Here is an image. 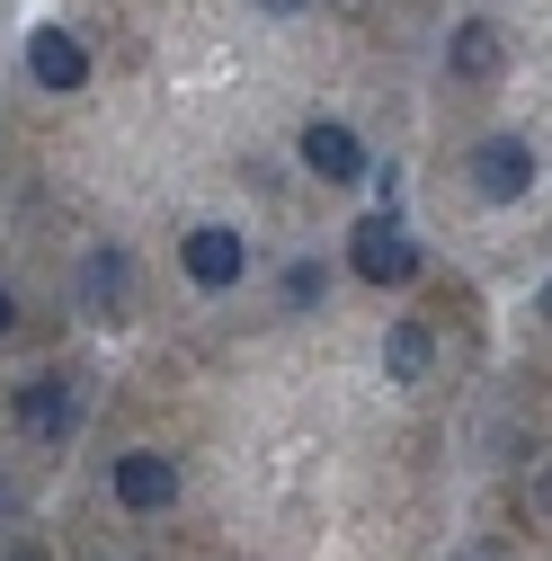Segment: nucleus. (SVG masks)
Returning a JSON list of instances; mask_svg holds the SVG:
<instances>
[{
    "label": "nucleus",
    "mask_w": 552,
    "mask_h": 561,
    "mask_svg": "<svg viewBox=\"0 0 552 561\" xmlns=\"http://www.w3.org/2000/svg\"><path fill=\"white\" fill-rule=\"evenodd\" d=\"M463 170H472V187L491 196V205H508V196L534 187V144H517V134H491V144H481Z\"/></svg>",
    "instance_id": "obj_2"
},
{
    "label": "nucleus",
    "mask_w": 552,
    "mask_h": 561,
    "mask_svg": "<svg viewBox=\"0 0 552 561\" xmlns=\"http://www.w3.org/2000/svg\"><path fill=\"white\" fill-rule=\"evenodd\" d=\"M446 62H455L463 81H491L499 62H508V45H499L491 27H481V19H463V27H455V45H446Z\"/></svg>",
    "instance_id": "obj_10"
},
{
    "label": "nucleus",
    "mask_w": 552,
    "mask_h": 561,
    "mask_svg": "<svg viewBox=\"0 0 552 561\" xmlns=\"http://www.w3.org/2000/svg\"><path fill=\"white\" fill-rule=\"evenodd\" d=\"M286 304H295V312L321 304V267H295V276H286Z\"/></svg>",
    "instance_id": "obj_11"
},
{
    "label": "nucleus",
    "mask_w": 552,
    "mask_h": 561,
    "mask_svg": "<svg viewBox=\"0 0 552 561\" xmlns=\"http://www.w3.org/2000/svg\"><path fill=\"white\" fill-rule=\"evenodd\" d=\"M303 170H312L321 187H348V179H366V152H357V134H348V125L312 116V125H303Z\"/></svg>",
    "instance_id": "obj_4"
},
{
    "label": "nucleus",
    "mask_w": 552,
    "mask_h": 561,
    "mask_svg": "<svg viewBox=\"0 0 552 561\" xmlns=\"http://www.w3.org/2000/svg\"><path fill=\"white\" fill-rule=\"evenodd\" d=\"M10 321H19V304H10V286H0V330H10Z\"/></svg>",
    "instance_id": "obj_13"
},
{
    "label": "nucleus",
    "mask_w": 552,
    "mask_h": 561,
    "mask_svg": "<svg viewBox=\"0 0 552 561\" xmlns=\"http://www.w3.org/2000/svg\"><path fill=\"white\" fill-rule=\"evenodd\" d=\"M19 428L27 437H62V428H72V392H62V375H36L19 392Z\"/></svg>",
    "instance_id": "obj_8"
},
{
    "label": "nucleus",
    "mask_w": 552,
    "mask_h": 561,
    "mask_svg": "<svg viewBox=\"0 0 552 561\" xmlns=\"http://www.w3.org/2000/svg\"><path fill=\"white\" fill-rule=\"evenodd\" d=\"M116 500L134 508V517H152V508H170L179 500V455H116Z\"/></svg>",
    "instance_id": "obj_3"
},
{
    "label": "nucleus",
    "mask_w": 552,
    "mask_h": 561,
    "mask_svg": "<svg viewBox=\"0 0 552 561\" xmlns=\"http://www.w3.org/2000/svg\"><path fill=\"white\" fill-rule=\"evenodd\" d=\"M10 561H45V552H10Z\"/></svg>",
    "instance_id": "obj_14"
},
{
    "label": "nucleus",
    "mask_w": 552,
    "mask_h": 561,
    "mask_svg": "<svg viewBox=\"0 0 552 561\" xmlns=\"http://www.w3.org/2000/svg\"><path fill=\"white\" fill-rule=\"evenodd\" d=\"M258 10H267V19H295V10H303V0H258Z\"/></svg>",
    "instance_id": "obj_12"
},
{
    "label": "nucleus",
    "mask_w": 552,
    "mask_h": 561,
    "mask_svg": "<svg viewBox=\"0 0 552 561\" xmlns=\"http://www.w3.org/2000/svg\"><path fill=\"white\" fill-rule=\"evenodd\" d=\"M428 366H437V339H428L419 321H401V330L383 339V375H392V383H428Z\"/></svg>",
    "instance_id": "obj_9"
},
{
    "label": "nucleus",
    "mask_w": 552,
    "mask_h": 561,
    "mask_svg": "<svg viewBox=\"0 0 552 561\" xmlns=\"http://www.w3.org/2000/svg\"><path fill=\"white\" fill-rule=\"evenodd\" d=\"M125 286H134V267L116 250H90L81 259V312L90 321H125Z\"/></svg>",
    "instance_id": "obj_7"
},
{
    "label": "nucleus",
    "mask_w": 552,
    "mask_h": 561,
    "mask_svg": "<svg viewBox=\"0 0 552 561\" xmlns=\"http://www.w3.org/2000/svg\"><path fill=\"white\" fill-rule=\"evenodd\" d=\"M27 72H36L45 90H81V81H90V54H81V36L36 27V36H27Z\"/></svg>",
    "instance_id": "obj_6"
},
{
    "label": "nucleus",
    "mask_w": 552,
    "mask_h": 561,
    "mask_svg": "<svg viewBox=\"0 0 552 561\" xmlns=\"http://www.w3.org/2000/svg\"><path fill=\"white\" fill-rule=\"evenodd\" d=\"M241 267H250V241L241 232H223V224H205V232H187V276L205 295H223V286H241Z\"/></svg>",
    "instance_id": "obj_5"
},
{
    "label": "nucleus",
    "mask_w": 552,
    "mask_h": 561,
    "mask_svg": "<svg viewBox=\"0 0 552 561\" xmlns=\"http://www.w3.org/2000/svg\"><path fill=\"white\" fill-rule=\"evenodd\" d=\"M357 276H366V286H410V276H419V241H410L401 232V215H392V205H383V215L375 224H357Z\"/></svg>",
    "instance_id": "obj_1"
}]
</instances>
